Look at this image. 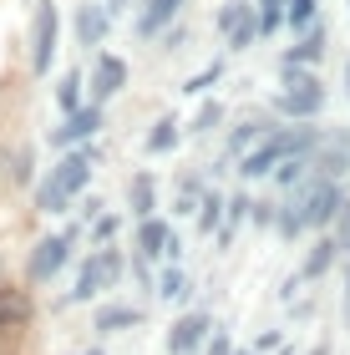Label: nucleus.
<instances>
[{
    "label": "nucleus",
    "instance_id": "cd10ccee",
    "mask_svg": "<svg viewBox=\"0 0 350 355\" xmlns=\"http://www.w3.org/2000/svg\"><path fill=\"white\" fill-rule=\"evenodd\" d=\"M224 198H229V188H218V183L203 188L198 214H193V234H198V239H213L218 229H224Z\"/></svg>",
    "mask_w": 350,
    "mask_h": 355
},
{
    "label": "nucleus",
    "instance_id": "1a4fd4ad",
    "mask_svg": "<svg viewBox=\"0 0 350 355\" xmlns=\"http://www.w3.org/2000/svg\"><path fill=\"white\" fill-rule=\"evenodd\" d=\"M213 325H218V320H213L209 304H188V310H178V315H173V325H168V335H163L168 355H198L203 345H209Z\"/></svg>",
    "mask_w": 350,
    "mask_h": 355
},
{
    "label": "nucleus",
    "instance_id": "412c9836",
    "mask_svg": "<svg viewBox=\"0 0 350 355\" xmlns=\"http://www.w3.org/2000/svg\"><path fill=\"white\" fill-rule=\"evenodd\" d=\"M193 289H198V279H193L188 264H157L152 300H163L168 310H188V304H193Z\"/></svg>",
    "mask_w": 350,
    "mask_h": 355
},
{
    "label": "nucleus",
    "instance_id": "6e6552de",
    "mask_svg": "<svg viewBox=\"0 0 350 355\" xmlns=\"http://www.w3.org/2000/svg\"><path fill=\"white\" fill-rule=\"evenodd\" d=\"M97 163H102V148L97 142H82V148H67L56 157L51 168H46V178H51V183L67 193V198L76 203L82 198V193H91V178H97Z\"/></svg>",
    "mask_w": 350,
    "mask_h": 355
},
{
    "label": "nucleus",
    "instance_id": "4be33fe9",
    "mask_svg": "<svg viewBox=\"0 0 350 355\" xmlns=\"http://www.w3.org/2000/svg\"><path fill=\"white\" fill-rule=\"evenodd\" d=\"M340 269V249H335V239H330V229L325 234H310L305 239V259H299V279H305V284H320L325 279V274H335Z\"/></svg>",
    "mask_w": 350,
    "mask_h": 355
},
{
    "label": "nucleus",
    "instance_id": "f257e3e1",
    "mask_svg": "<svg viewBox=\"0 0 350 355\" xmlns=\"http://www.w3.org/2000/svg\"><path fill=\"white\" fill-rule=\"evenodd\" d=\"M330 107V87L320 71L305 67H284L274 71V92L264 96V112L274 122H320V112Z\"/></svg>",
    "mask_w": 350,
    "mask_h": 355
},
{
    "label": "nucleus",
    "instance_id": "bb28decb",
    "mask_svg": "<svg viewBox=\"0 0 350 355\" xmlns=\"http://www.w3.org/2000/svg\"><path fill=\"white\" fill-rule=\"evenodd\" d=\"M224 122H229V102H224V96H198L193 117L183 122V137H213Z\"/></svg>",
    "mask_w": 350,
    "mask_h": 355
},
{
    "label": "nucleus",
    "instance_id": "8fccbe9b",
    "mask_svg": "<svg viewBox=\"0 0 350 355\" xmlns=\"http://www.w3.org/2000/svg\"><path fill=\"white\" fill-rule=\"evenodd\" d=\"M345 21H350V0H345Z\"/></svg>",
    "mask_w": 350,
    "mask_h": 355
},
{
    "label": "nucleus",
    "instance_id": "b1692460",
    "mask_svg": "<svg viewBox=\"0 0 350 355\" xmlns=\"http://www.w3.org/2000/svg\"><path fill=\"white\" fill-rule=\"evenodd\" d=\"M178 148H183V117H178V112L152 117V127L142 132V153H148V157H173Z\"/></svg>",
    "mask_w": 350,
    "mask_h": 355
},
{
    "label": "nucleus",
    "instance_id": "ea45409f",
    "mask_svg": "<svg viewBox=\"0 0 350 355\" xmlns=\"http://www.w3.org/2000/svg\"><path fill=\"white\" fill-rule=\"evenodd\" d=\"M340 330H350V259H340Z\"/></svg>",
    "mask_w": 350,
    "mask_h": 355
},
{
    "label": "nucleus",
    "instance_id": "9b49d317",
    "mask_svg": "<svg viewBox=\"0 0 350 355\" xmlns=\"http://www.w3.org/2000/svg\"><path fill=\"white\" fill-rule=\"evenodd\" d=\"M102 127H107V107L87 102V107H76L71 117H61L51 132H46V142H51L56 153H67V148H82V142H97Z\"/></svg>",
    "mask_w": 350,
    "mask_h": 355
},
{
    "label": "nucleus",
    "instance_id": "0eeeda50",
    "mask_svg": "<svg viewBox=\"0 0 350 355\" xmlns=\"http://www.w3.org/2000/svg\"><path fill=\"white\" fill-rule=\"evenodd\" d=\"M213 31L224 41V56H244L254 51L264 36H259V15H254V0H218L213 10Z\"/></svg>",
    "mask_w": 350,
    "mask_h": 355
},
{
    "label": "nucleus",
    "instance_id": "aec40b11",
    "mask_svg": "<svg viewBox=\"0 0 350 355\" xmlns=\"http://www.w3.org/2000/svg\"><path fill=\"white\" fill-rule=\"evenodd\" d=\"M168 234H173V218L168 214L142 218V223H132V249H127V254H137V259H148L157 269V264L168 259Z\"/></svg>",
    "mask_w": 350,
    "mask_h": 355
},
{
    "label": "nucleus",
    "instance_id": "4c0bfd02",
    "mask_svg": "<svg viewBox=\"0 0 350 355\" xmlns=\"http://www.w3.org/2000/svg\"><path fill=\"white\" fill-rule=\"evenodd\" d=\"M249 223L259 234H269L274 229V193H264V198H254V208H249Z\"/></svg>",
    "mask_w": 350,
    "mask_h": 355
},
{
    "label": "nucleus",
    "instance_id": "72a5a7b5",
    "mask_svg": "<svg viewBox=\"0 0 350 355\" xmlns=\"http://www.w3.org/2000/svg\"><path fill=\"white\" fill-rule=\"evenodd\" d=\"M284 6H290V0H254V15H259V36L264 41H274L284 31Z\"/></svg>",
    "mask_w": 350,
    "mask_h": 355
},
{
    "label": "nucleus",
    "instance_id": "3c124183",
    "mask_svg": "<svg viewBox=\"0 0 350 355\" xmlns=\"http://www.w3.org/2000/svg\"><path fill=\"white\" fill-rule=\"evenodd\" d=\"M26 6H30V0H26Z\"/></svg>",
    "mask_w": 350,
    "mask_h": 355
},
{
    "label": "nucleus",
    "instance_id": "a878e982",
    "mask_svg": "<svg viewBox=\"0 0 350 355\" xmlns=\"http://www.w3.org/2000/svg\"><path fill=\"white\" fill-rule=\"evenodd\" d=\"M229 76V56H213V61H203L198 71H188L183 82H178V96L183 102H198V96H213V87Z\"/></svg>",
    "mask_w": 350,
    "mask_h": 355
},
{
    "label": "nucleus",
    "instance_id": "a18cd8bd",
    "mask_svg": "<svg viewBox=\"0 0 350 355\" xmlns=\"http://www.w3.org/2000/svg\"><path fill=\"white\" fill-rule=\"evenodd\" d=\"M305 355H330V340H315V345H310Z\"/></svg>",
    "mask_w": 350,
    "mask_h": 355
},
{
    "label": "nucleus",
    "instance_id": "7c9ffc66",
    "mask_svg": "<svg viewBox=\"0 0 350 355\" xmlns=\"http://www.w3.org/2000/svg\"><path fill=\"white\" fill-rule=\"evenodd\" d=\"M122 229H127V214H112V208H107V214H97V218L87 223V239H82V244H87V249H107V244H117Z\"/></svg>",
    "mask_w": 350,
    "mask_h": 355
},
{
    "label": "nucleus",
    "instance_id": "5701e85b",
    "mask_svg": "<svg viewBox=\"0 0 350 355\" xmlns=\"http://www.w3.org/2000/svg\"><path fill=\"white\" fill-rule=\"evenodd\" d=\"M249 208H254V193H249V183L229 188V198H224V229L213 234L218 254H229V249H234V239L244 234V223H249Z\"/></svg>",
    "mask_w": 350,
    "mask_h": 355
},
{
    "label": "nucleus",
    "instance_id": "a19ab883",
    "mask_svg": "<svg viewBox=\"0 0 350 355\" xmlns=\"http://www.w3.org/2000/svg\"><path fill=\"white\" fill-rule=\"evenodd\" d=\"M279 345H284V330H279V325H269V330H264V335H259V340H254L249 350H254V355H274Z\"/></svg>",
    "mask_w": 350,
    "mask_h": 355
},
{
    "label": "nucleus",
    "instance_id": "f03ea898",
    "mask_svg": "<svg viewBox=\"0 0 350 355\" xmlns=\"http://www.w3.org/2000/svg\"><path fill=\"white\" fill-rule=\"evenodd\" d=\"M315 142H320V127H315V122H279L254 153L238 157L234 173H238V183H269V173H274L279 163H290V157H310Z\"/></svg>",
    "mask_w": 350,
    "mask_h": 355
},
{
    "label": "nucleus",
    "instance_id": "dca6fc26",
    "mask_svg": "<svg viewBox=\"0 0 350 355\" xmlns=\"http://www.w3.org/2000/svg\"><path fill=\"white\" fill-rule=\"evenodd\" d=\"M274 127H279V122L269 117V112H249V117H234V122H229V132H224V148H218V157H224V163H238V157L254 153L269 132H274Z\"/></svg>",
    "mask_w": 350,
    "mask_h": 355
},
{
    "label": "nucleus",
    "instance_id": "09e8293b",
    "mask_svg": "<svg viewBox=\"0 0 350 355\" xmlns=\"http://www.w3.org/2000/svg\"><path fill=\"white\" fill-rule=\"evenodd\" d=\"M229 355H254V350H249V345H234V350H229Z\"/></svg>",
    "mask_w": 350,
    "mask_h": 355
},
{
    "label": "nucleus",
    "instance_id": "9d476101",
    "mask_svg": "<svg viewBox=\"0 0 350 355\" xmlns=\"http://www.w3.org/2000/svg\"><path fill=\"white\" fill-rule=\"evenodd\" d=\"M127 82H132V67H127V56L117 51H97L91 56V71H87V102H117V96L127 92Z\"/></svg>",
    "mask_w": 350,
    "mask_h": 355
},
{
    "label": "nucleus",
    "instance_id": "6ab92c4d",
    "mask_svg": "<svg viewBox=\"0 0 350 355\" xmlns=\"http://www.w3.org/2000/svg\"><path fill=\"white\" fill-rule=\"evenodd\" d=\"M30 320H36V295H30V284L0 279V335H21V330H30Z\"/></svg>",
    "mask_w": 350,
    "mask_h": 355
},
{
    "label": "nucleus",
    "instance_id": "39448f33",
    "mask_svg": "<svg viewBox=\"0 0 350 355\" xmlns=\"http://www.w3.org/2000/svg\"><path fill=\"white\" fill-rule=\"evenodd\" d=\"M279 198H290V203H295V214H299V223H305V234H325L330 223H335L340 203L350 198V188L340 183V178H320V173H310L295 193H279Z\"/></svg>",
    "mask_w": 350,
    "mask_h": 355
},
{
    "label": "nucleus",
    "instance_id": "20e7f679",
    "mask_svg": "<svg viewBox=\"0 0 350 355\" xmlns=\"http://www.w3.org/2000/svg\"><path fill=\"white\" fill-rule=\"evenodd\" d=\"M87 239L82 223H67V229H56V234H41V239H30V249H26V284L30 289H46L51 279H61V274L71 269V254L76 244Z\"/></svg>",
    "mask_w": 350,
    "mask_h": 355
},
{
    "label": "nucleus",
    "instance_id": "c756f323",
    "mask_svg": "<svg viewBox=\"0 0 350 355\" xmlns=\"http://www.w3.org/2000/svg\"><path fill=\"white\" fill-rule=\"evenodd\" d=\"M269 234H274L279 239V244H305V223H299V214H295V203L290 198H279V193H274V229H269Z\"/></svg>",
    "mask_w": 350,
    "mask_h": 355
},
{
    "label": "nucleus",
    "instance_id": "ddd939ff",
    "mask_svg": "<svg viewBox=\"0 0 350 355\" xmlns=\"http://www.w3.org/2000/svg\"><path fill=\"white\" fill-rule=\"evenodd\" d=\"M188 15V0H137L132 10V41L137 46H157V36H163L168 26H178Z\"/></svg>",
    "mask_w": 350,
    "mask_h": 355
},
{
    "label": "nucleus",
    "instance_id": "4468645a",
    "mask_svg": "<svg viewBox=\"0 0 350 355\" xmlns=\"http://www.w3.org/2000/svg\"><path fill=\"white\" fill-rule=\"evenodd\" d=\"M112 26L117 21H112V10H107L102 0H76V6H71V41L82 46V51H91V56L107 46Z\"/></svg>",
    "mask_w": 350,
    "mask_h": 355
},
{
    "label": "nucleus",
    "instance_id": "de8ad7c7",
    "mask_svg": "<svg viewBox=\"0 0 350 355\" xmlns=\"http://www.w3.org/2000/svg\"><path fill=\"white\" fill-rule=\"evenodd\" d=\"M274 355H295V345H290V340H284V345H279V350H274Z\"/></svg>",
    "mask_w": 350,
    "mask_h": 355
},
{
    "label": "nucleus",
    "instance_id": "49530a36",
    "mask_svg": "<svg viewBox=\"0 0 350 355\" xmlns=\"http://www.w3.org/2000/svg\"><path fill=\"white\" fill-rule=\"evenodd\" d=\"M71 355H107L102 345H87V350H71Z\"/></svg>",
    "mask_w": 350,
    "mask_h": 355
},
{
    "label": "nucleus",
    "instance_id": "393cba45",
    "mask_svg": "<svg viewBox=\"0 0 350 355\" xmlns=\"http://www.w3.org/2000/svg\"><path fill=\"white\" fill-rule=\"evenodd\" d=\"M203 188H209V173H203V168L188 173V168H183L178 178H173V208H168V218H173V223H178V218H193Z\"/></svg>",
    "mask_w": 350,
    "mask_h": 355
},
{
    "label": "nucleus",
    "instance_id": "c85d7f7f",
    "mask_svg": "<svg viewBox=\"0 0 350 355\" xmlns=\"http://www.w3.org/2000/svg\"><path fill=\"white\" fill-rule=\"evenodd\" d=\"M51 96H56V112H61V117H71L76 107H87V71H82V67L61 71L56 87H51Z\"/></svg>",
    "mask_w": 350,
    "mask_h": 355
},
{
    "label": "nucleus",
    "instance_id": "473e14b6",
    "mask_svg": "<svg viewBox=\"0 0 350 355\" xmlns=\"http://www.w3.org/2000/svg\"><path fill=\"white\" fill-rule=\"evenodd\" d=\"M320 6L325 0H290V6H284V31H310L315 21H320Z\"/></svg>",
    "mask_w": 350,
    "mask_h": 355
},
{
    "label": "nucleus",
    "instance_id": "7ed1b4c3",
    "mask_svg": "<svg viewBox=\"0 0 350 355\" xmlns=\"http://www.w3.org/2000/svg\"><path fill=\"white\" fill-rule=\"evenodd\" d=\"M127 279V249L107 244V249H87L82 259H76V279L67 295L51 300V310H76V304H97L107 295H117Z\"/></svg>",
    "mask_w": 350,
    "mask_h": 355
},
{
    "label": "nucleus",
    "instance_id": "f8f14e48",
    "mask_svg": "<svg viewBox=\"0 0 350 355\" xmlns=\"http://www.w3.org/2000/svg\"><path fill=\"white\" fill-rule=\"evenodd\" d=\"M325 61H330V26H325V15H320L310 31H299V36H295V46H284V51L274 56V71H284V67L320 71Z\"/></svg>",
    "mask_w": 350,
    "mask_h": 355
},
{
    "label": "nucleus",
    "instance_id": "58836bf2",
    "mask_svg": "<svg viewBox=\"0 0 350 355\" xmlns=\"http://www.w3.org/2000/svg\"><path fill=\"white\" fill-rule=\"evenodd\" d=\"M71 208H76V223H82V229H87V223L97 218V214H107V203L97 198V193H82V198H76Z\"/></svg>",
    "mask_w": 350,
    "mask_h": 355
},
{
    "label": "nucleus",
    "instance_id": "e433bc0d",
    "mask_svg": "<svg viewBox=\"0 0 350 355\" xmlns=\"http://www.w3.org/2000/svg\"><path fill=\"white\" fill-rule=\"evenodd\" d=\"M127 274H132V284L142 289V295H152V284H157V269L148 259H137V254H127Z\"/></svg>",
    "mask_w": 350,
    "mask_h": 355
},
{
    "label": "nucleus",
    "instance_id": "a211bd4d",
    "mask_svg": "<svg viewBox=\"0 0 350 355\" xmlns=\"http://www.w3.org/2000/svg\"><path fill=\"white\" fill-rule=\"evenodd\" d=\"M122 198H127V218H132V223L152 218L157 208H163V183H157V173L152 168H132V173H127Z\"/></svg>",
    "mask_w": 350,
    "mask_h": 355
},
{
    "label": "nucleus",
    "instance_id": "37998d69",
    "mask_svg": "<svg viewBox=\"0 0 350 355\" xmlns=\"http://www.w3.org/2000/svg\"><path fill=\"white\" fill-rule=\"evenodd\" d=\"M299 289H305V279H299V274H290V279L279 284V300H284V304H295V300H299Z\"/></svg>",
    "mask_w": 350,
    "mask_h": 355
},
{
    "label": "nucleus",
    "instance_id": "2eb2a0df",
    "mask_svg": "<svg viewBox=\"0 0 350 355\" xmlns=\"http://www.w3.org/2000/svg\"><path fill=\"white\" fill-rule=\"evenodd\" d=\"M310 173L320 178H350V127H320V142L310 153Z\"/></svg>",
    "mask_w": 350,
    "mask_h": 355
},
{
    "label": "nucleus",
    "instance_id": "c03bdc74",
    "mask_svg": "<svg viewBox=\"0 0 350 355\" xmlns=\"http://www.w3.org/2000/svg\"><path fill=\"white\" fill-rule=\"evenodd\" d=\"M102 6L112 10V21H117V15H127V10H137V0H102Z\"/></svg>",
    "mask_w": 350,
    "mask_h": 355
},
{
    "label": "nucleus",
    "instance_id": "f704fd0d",
    "mask_svg": "<svg viewBox=\"0 0 350 355\" xmlns=\"http://www.w3.org/2000/svg\"><path fill=\"white\" fill-rule=\"evenodd\" d=\"M188 36H193V31H188V15H183L178 26H168L163 36H157V51H163V56H178L183 46H188Z\"/></svg>",
    "mask_w": 350,
    "mask_h": 355
},
{
    "label": "nucleus",
    "instance_id": "2f4dec72",
    "mask_svg": "<svg viewBox=\"0 0 350 355\" xmlns=\"http://www.w3.org/2000/svg\"><path fill=\"white\" fill-rule=\"evenodd\" d=\"M305 178H310V157H290V163H279L269 173V193H295Z\"/></svg>",
    "mask_w": 350,
    "mask_h": 355
},
{
    "label": "nucleus",
    "instance_id": "f3484780",
    "mask_svg": "<svg viewBox=\"0 0 350 355\" xmlns=\"http://www.w3.org/2000/svg\"><path fill=\"white\" fill-rule=\"evenodd\" d=\"M142 320H148V310L132 300H97L91 304V335L97 340H107V335H127V330H142Z\"/></svg>",
    "mask_w": 350,
    "mask_h": 355
},
{
    "label": "nucleus",
    "instance_id": "79ce46f5",
    "mask_svg": "<svg viewBox=\"0 0 350 355\" xmlns=\"http://www.w3.org/2000/svg\"><path fill=\"white\" fill-rule=\"evenodd\" d=\"M234 350V335L224 330V325H213V335H209V345H203L198 355H229Z\"/></svg>",
    "mask_w": 350,
    "mask_h": 355
},
{
    "label": "nucleus",
    "instance_id": "423d86ee",
    "mask_svg": "<svg viewBox=\"0 0 350 355\" xmlns=\"http://www.w3.org/2000/svg\"><path fill=\"white\" fill-rule=\"evenodd\" d=\"M56 56H61V0H30V26H26L30 76H51Z\"/></svg>",
    "mask_w": 350,
    "mask_h": 355
},
{
    "label": "nucleus",
    "instance_id": "c9c22d12",
    "mask_svg": "<svg viewBox=\"0 0 350 355\" xmlns=\"http://www.w3.org/2000/svg\"><path fill=\"white\" fill-rule=\"evenodd\" d=\"M330 239H335L340 259H350V198L340 203V214H335V223H330Z\"/></svg>",
    "mask_w": 350,
    "mask_h": 355
}]
</instances>
